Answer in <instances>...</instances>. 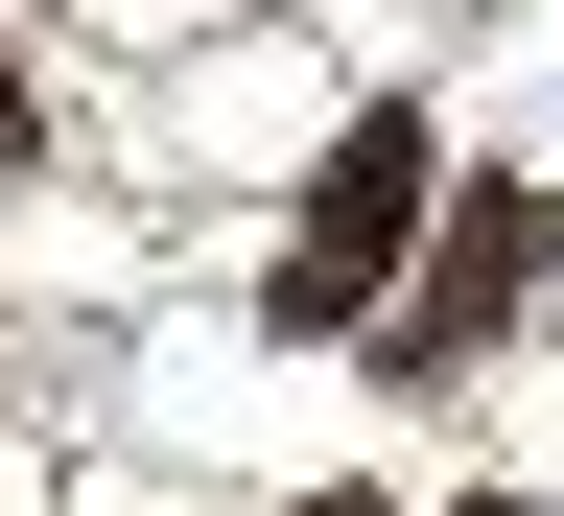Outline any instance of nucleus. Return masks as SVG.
<instances>
[{"label": "nucleus", "instance_id": "nucleus-5", "mask_svg": "<svg viewBox=\"0 0 564 516\" xmlns=\"http://www.w3.org/2000/svg\"><path fill=\"white\" fill-rule=\"evenodd\" d=\"M470 516H541V493H470Z\"/></svg>", "mask_w": 564, "mask_h": 516}, {"label": "nucleus", "instance_id": "nucleus-1", "mask_svg": "<svg viewBox=\"0 0 564 516\" xmlns=\"http://www.w3.org/2000/svg\"><path fill=\"white\" fill-rule=\"evenodd\" d=\"M423 118H352L329 141V188H306V235H282V329H377V282L423 259Z\"/></svg>", "mask_w": 564, "mask_h": 516}, {"label": "nucleus", "instance_id": "nucleus-3", "mask_svg": "<svg viewBox=\"0 0 564 516\" xmlns=\"http://www.w3.org/2000/svg\"><path fill=\"white\" fill-rule=\"evenodd\" d=\"M0 165H47V118H24V70H0Z\"/></svg>", "mask_w": 564, "mask_h": 516}, {"label": "nucleus", "instance_id": "nucleus-2", "mask_svg": "<svg viewBox=\"0 0 564 516\" xmlns=\"http://www.w3.org/2000/svg\"><path fill=\"white\" fill-rule=\"evenodd\" d=\"M541 282H564V211H541V188H447V211H423V329H400V352H470V329H518Z\"/></svg>", "mask_w": 564, "mask_h": 516}, {"label": "nucleus", "instance_id": "nucleus-4", "mask_svg": "<svg viewBox=\"0 0 564 516\" xmlns=\"http://www.w3.org/2000/svg\"><path fill=\"white\" fill-rule=\"evenodd\" d=\"M306 516H400V493H306Z\"/></svg>", "mask_w": 564, "mask_h": 516}]
</instances>
